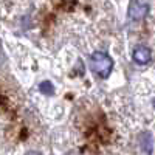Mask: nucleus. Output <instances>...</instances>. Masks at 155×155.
Segmentation results:
<instances>
[{
	"label": "nucleus",
	"mask_w": 155,
	"mask_h": 155,
	"mask_svg": "<svg viewBox=\"0 0 155 155\" xmlns=\"http://www.w3.org/2000/svg\"><path fill=\"white\" fill-rule=\"evenodd\" d=\"M90 67H92L93 73H96L102 79H106L113 70V61L106 51H95L90 56Z\"/></svg>",
	"instance_id": "f257e3e1"
},
{
	"label": "nucleus",
	"mask_w": 155,
	"mask_h": 155,
	"mask_svg": "<svg viewBox=\"0 0 155 155\" xmlns=\"http://www.w3.org/2000/svg\"><path fill=\"white\" fill-rule=\"evenodd\" d=\"M149 9H150V5L147 2H143V0H132V2L129 3V8H127V16L134 22H140V20L147 17Z\"/></svg>",
	"instance_id": "f03ea898"
},
{
	"label": "nucleus",
	"mask_w": 155,
	"mask_h": 155,
	"mask_svg": "<svg viewBox=\"0 0 155 155\" xmlns=\"http://www.w3.org/2000/svg\"><path fill=\"white\" fill-rule=\"evenodd\" d=\"M132 58H134V61L138 64V65H146V64H149L150 59H152V51L146 45H138L134 50Z\"/></svg>",
	"instance_id": "7ed1b4c3"
},
{
	"label": "nucleus",
	"mask_w": 155,
	"mask_h": 155,
	"mask_svg": "<svg viewBox=\"0 0 155 155\" xmlns=\"http://www.w3.org/2000/svg\"><path fill=\"white\" fill-rule=\"evenodd\" d=\"M140 143L143 146V150L147 153V155H152V150H153V141H152V135L149 132H144L143 135L140 137Z\"/></svg>",
	"instance_id": "20e7f679"
},
{
	"label": "nucleus",
	"mask_w": 155,
	"mask_h": 155,
	"mask_svg": "<svg viewBox=\"0 0 155 155\" xmlns=\"http://www.w3.org/2000/svg\"><path fill=\"white\" fill-rule=\"evenodd\" d=\"M39 92L50 96V95L54 93V87H53V84H51L50 81H44V82L39 84Z\"/></svg>",
	"instance_id": "39448f33"
},
{
	"label": "nucleus",
	"mask_w": 155,
	"mask_h": 155,
	"mask_svg": "<svg viewBox=\"0 0 155 155\" xmlns=\"http://www.w3.org/2000/svg\"><path fill=\"white\" fill-rule=\"evenodd\" d=\"M25 155H42L41 152H36V150H30V152H27Z\"/></svg>",
	"instance_id": "423d86ee"
},
{
	"label": "nucleus",
	"mask_w": 155,
	"mask_h": 155,
	"mask_svg": "<svg viewBox=\"0 0 155 155\" xmlns=\"http://www.w3.org/2000/svg\"><path fill=\"white\" fill-rule=\"evenodd\" d=\"M68 155H81V153H78V152H70Z\"/></svg>",
	"instance_id": "0eeeda50"
}]
</instances>
